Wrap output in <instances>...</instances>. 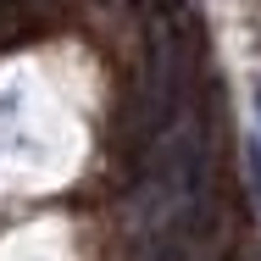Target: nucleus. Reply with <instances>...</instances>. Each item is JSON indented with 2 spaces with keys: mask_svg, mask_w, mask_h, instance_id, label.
Masks as SVG:
<instances>
[{
  "mask_svg": "<svg viewBox=\"0 0 261 261\" xmlns=\"http://www.w3.org/2000/svg\"><path fill=\"white\" fill-rule=\"evenodd\" d=\"M245 167H250V184H256V200H261V145L245 150Z\"/></svg>",
  "mask_w": 261,
  "mask_h": 261,
  "instance_id": "1",
  "label": "nucleus"
},
{
  "mask_svg": "<svg viewBox=\"0 0 261 261\" xmlns=\"http://www.w3.org/2000/svg\"><path fill=\"white\" fill-rule=\"evenodd\" d=\"M250 100H256V122H261V72L250 78Z\"/></svg>",
  "mask_w": 261,
  "mask_h": 261,
  "instance_id": "2",
  "label": "nucleus"
}]
</instances>
